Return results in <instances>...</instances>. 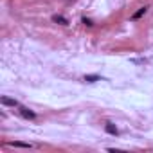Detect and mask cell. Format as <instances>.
<instances>
[{"mask_svg":"<svg viewBox=\"0 0 153 153\" xmlns=\"http://www.w3.org/2000/svg\"><path fill=\"white\" fill-rule=\"evenodd\" d=\"M20 108V115L22 117H25V119H34L36 117V114L33 112V110H29V108H25V106H18Z\"/></svg>","mask_w":153,"mask_h":153,"instance_id":"6da1fadb","label":"cell"},{"mask_svg":"<svg viewBox=\"0 0 153 153\" xmlns=\"http://www.w3.org/2000/svg\"><path fill=\"white\" fill-rule=\"evenodd\" d=\"M0 103H2V105H7V106H20L16 99H11V97H6V96H2V97H0Z\"/></svg>","mask_w":153,"mask_h":153,"instance_id":"7a4b0ae2","label":"cell"},{"mask_svg":"<svg viewBox=\"0 0 153 153\" xmlns=\"http://www.w3.org/2000/svg\"><path fill=\"white\" fill-rule=\"evenodd\" d=\"M105 130H106V133H110V135H117V133H119L117 126L112 124V123H106V124H105Z\"/></svg>","mask_w":153,"mask_h":153,"instance_id":"3957f363","label":"cell"},{"mask_svg":"<svg viewBox=\"0 0 153 153\" xmlns=\"http://www.w3.org/2000/svg\"><path fill=\"white\" fill-rule=\"evenodd\" d=\"M52 22H56V24H59V25H68V20H67L65 16H61V15H54V16H52Z\"/></svg>","mask_w":153,"mask_h":153,"instance_id":"277c9868","label":"cell"},{"mask_svg":"<svg viewBox=\"0 0 153 153\" xmlns=\"http://www.w3.org/2000/svg\"><path fill=\"white\" fill-rule=\"evenodd\" d=\"M99 79H101V78H99L97 74H87V76H85V81H87V83H94V81H99Z\"/></svg>","mask_w":153,"mask_h":153,"instance_id":"5b68a950","label":"cell"},{"mask_svg":"<svg viewBox=\"0 0 153 153\" xmlns=\"http://www.w3.org/2000/svg\"><path fill=\"white\" fill-rule=\"evenodd\" d=\"M146 11H148V7H140V9H139V11H137L131 18H133V20H139L140 16H144V15H146Z\"/></svg>","mask_w":153,"mask_h":153,"instance_id":"8992f818","label":"cell"},{"mask_svg":"<svg viewBox=\"0 0 153 153\" xmlns=\"http://www.w3.org/2000/svg\"><path fill=\"white\" fill-rule=\"evenodd\" d=\"M11 146H16V148H31V144H27V142H11Z\"/></svg>","mask_w":153,"mask_h":153,"instance_id":"52a82bcc","label":"cell"},{"mask_svg":"<svg viewBox=\"0 0 153 153\" xmlns=\"http://www.w3.org/2000/svg\"><path fill=\"white\" fill-rule=\"evenodd\" d=\"M83 24H85V25H88V27H92V25H94V24H92V20H88V18H83Z\"/></svg>","mask_w":153,"mask_h":153,"instance_id":"ba28073f","label":"cell"}]
</instances>
